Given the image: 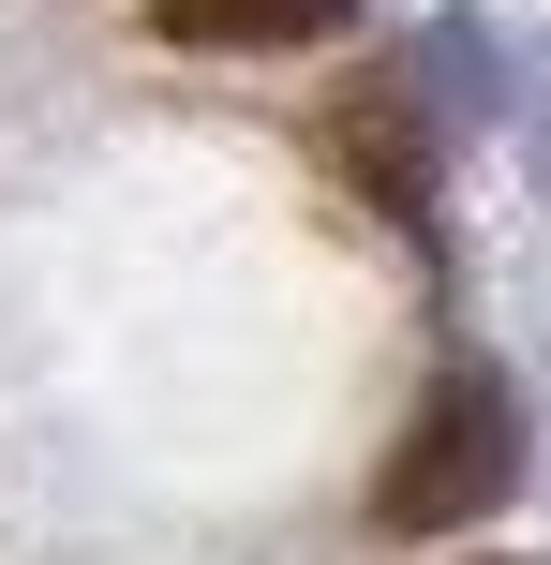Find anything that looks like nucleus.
<instances>
[{
	"label": "nucleus",
	"instance_id": "4",
	"mask_svg": "<svg viewBox=\"0 0 551 565\" xmlns=\"http://www.w3.org/2000/svg\"><path fill=\"white\" fill-rule=\"evenodd\" d=\"M492 119L537 149V194H551V30H507V75H492Z\"/></svg>",
	"mask_w": 551,
	"mask_h": 565
},
{
	"label": "nucleus",
	"instance_id": "1",
	"mask_svg": "<svg viewBox=\"0 0 551 565\" xmlns=\"http://www.w3.org/2000/svg\"><path fill=\"white\" fill-rule=\"evenodd\" d=\"M507 491H522V402H507L492 358H447L433 387H417L403 447L373 461V536H463Z\"/></svg>",
	"mask_w": 551,
	"mask_h": 565
},
{
	"label": "nucleus",
	"instance_id": "2",
	"mask_svg": "<svg viewBox=\"0 0 551 565\" xmlns=\"http://www.w3.org/2000/svg\"><path fill=\"white\" fill-rule=\"evenodd\" d=\"M328 164H343L388 224H433V105H417V75H358L343 105H328Z\"/></svg>",
	"mask_w": 551,
	"mask_h": 565
},
{
	"label": "nucleus",
	"instance_id": "3",
	"mask_svg": "<svg viewBox=\"0 0 551 565\" xmlns=\"http://www.w3.org/2000/svg\"><path fill=\"white\" fill-rule=\"evenodd\" d=\"M358 0H149L165 45H328Z\"/></svg>",
	"mask_w": 551,
	"mask_h": 565
}]
</instances>
